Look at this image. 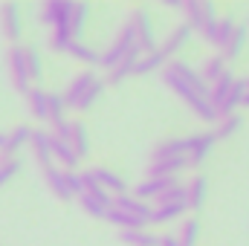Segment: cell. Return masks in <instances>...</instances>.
I'll return each mask as SVG.
<instances>
[{
	"label": "cell",
	"instance_id": "1",
	"mask_svg": "<svg viewBox=\"0 0 249 246\" xmlns=\"http://www.w3.org/2000/svg\"><path fill=\"white\" fill-rule=\"evenodd\" d=\"M124 23L130 26L133 41H136V50H139L142 55H148V53L157 50V32H154V20H151L148 9H133Z\"/></svg>",
	"mask_w": 249,
	"mask_h": 246
},
{
	"label": "cell",
	"instance_id": "2",
	"mask_svg": "<svg viewBox=\"0 0 249 246\" xmlns=\"http://www.w3.org/2000/svg\"><path fill=\"white\" fill-rule=\"evenodd\" d=\"M130 53H139L136 50V41H133V32H130V26L124 23L122 29L113 35V41L107 44V50L99 55V67H105V70H113L116 64H122ZM142 55V53H139Z\"/></svg>",
	"mask_w": 249,
	"mask_h": 246
},
{
	"label": "cell",
	"instance_id": "3",
	"mask_svg": "<svg viewBox=\"0 0 249 246\" xmlns=\"http://www.w3.org/2000/svg\"><path fill=\"white\" fill-rule=\"evenodd\" d=\"M214 142H217L214 130H200V133H191V136H186V159H188V168H200V165L209 159V154L214 151Z\"/></svg>",
	"mask_w": 249,
	"mask_h": 246
},
{
	"label": "cell",
	"instance_id": "4",
	"mask_svg": "<svg viewBox=\"0 0 249 246\" xmlns=\"http://www.w3.org/2000/svg\"><path fill=\"white\" fill-rule=\"evenodd\" d=\"M6 64H9V75H12V84L18 93H29L32 90V78H29V70H26V53L20 44L9 47V55H6Z\"/></svg>",
	"mask_w": 249,
	"mask_h": 246
},
{
	"label": "cell",
	"instance_id": "5",
	"mask_svg": "<svg viewBox=\"0 0 249 246\" xmlns=\"http://www.w3.org/2000/svg\"><path fill=\"white\" fill-rule=\"evenodd\" d=\"M110 209H116V211H122V214H127V217H133V220L142 223V226L151 223V211H154L151 203H142V200H136L133 194H119V197H113Z\"/></svg>",
	"mask_w": 249,
	"mask_h": 246
},
{
	"label": "cell",
	"instance_id": "6",
	"mask_svg": "<svg viewBox=\"0 0 249 246\" xmlns=\"http://www.w3.org/2000/svg\"><path fill=\"white\" fill-rule=\"evenodd\" d=\"M96 81H99V75H96L93 70H84V72H78V75H75V78L67 84V90L61 93V96H64V105L75 110V105L81 102V96H84V93H87V90H90Z\"/></svg>",
	"mask_w": 249,
	"mask_h": 246
},
{
	"label": "cell",
	"instance_id": "7",
	"mask_svg": "<svg viewBox=\"0 0 249 246\" xmlns=\"http://www.w3.org/2000/svg\"><path fill=\"white\" fill-rule=\"evenodd\" d=\"M191 35H194V32L188 29L186 23H177V26H174V29H171L168 35H165V41H162V44L157 47V50H160V55H162L165 61H174V55H177V53H180L183 47H188Z\"/></svg>",
	"mask_w": 249,
	"mask_h": 246
},
{
	"label": "cell",
	"instance_id": "8",
	"mask_svg": "<svg viewBox=\"0 0 249 246\" xmlns=\"http://www.w3.org/2000/svg\"><path fill=\"white\" fill-rule=\"evenodd\" d=\"M0 29H3V35H6L12 44L20 41L23 23H20V6H18V3H3V6H0Z\"/></svg>",
	"mask_w": 249,
	"mask_h": 246
},
{
	"label": "cell",
	"instance_id": "9",
	"mask_svg": "<svg viewBox=\"0 0 249 246\" xmlns=\"http://www.w3.org/2000/svg\"><path fill=\"white\" fill-rule=\"evenodd\" d=\"M70 12H72V3L50 0V3H44V6L38 9V18H41L44 26L55 29V26H61V23H70Z\"/></svg>",
	"mask_w": 249,
	"mask_h": 246
},
{
	"label": "cell",
	"instance_id": "10",
	"mask_svg": "<svg viewBox=\"0 0 249 246\" xmlns=\"http://www.w3.org/2000/svg\"><path fill=\"white\" fill-rule=\"evenodd\" d=\"M29 145H32V154H35L38 165L41 168H50L53 165V133L50 130H32Z\"/></svg>",
	"mask_w": 249,
	"mask_h": 246
},
{
	"label": "cell",
	"instance_id": "11",
	"mask_svg": "<svg viewBox=\"0 0 249 246\" xmlns=\"http://www.w3.org/2000/svg\"><path fill=\"white\" fill-rule=\"evenodd\" d=\"M206 194H209V180L203 174H194L186 183V209L200 211L206 206Z\"/></svg>",
	"mask_w": 249,
	"mask_h": 246
},
{
	"label": "cell",
	"instance_id": "12",
	"mask_svg": "<svg viewBox=\"0 0 249 246\" xmlns=\"http://www.w3.org/2000/svg\"><path fill=\"white\" fill-rule=\"evenodd\" d=\"M177 180H162V177H148L145 183H136L133 188V197L136 200H142V203H157V197L168 188V185H174Z\"/></svg>",
	"mask_w": 249,
	"mask_h": 246
},
{
	"label": "cell",
	"instance_id": "13",
	"mask_svg": "<svg viewBox=\"0 0 249 246\" xmlns=\"http://www.w3.org/2000/svg\"><path fill=\"white\" fill-rule=\"evenodd\" d=\"M188 168V159H162V162H151L148 168V177H162V180H180V174Z\"/></svg>",
	"mask_w": 249,
	"mask_h": 246
},
{
	"label": "cell",
	"instance_id": "14",
	"mask_svg": "<svg viewBox=\"0 0 249 246\" xmlns=\"http://www.w3.org/2000/svg\"><path fill=\"white\" fill-rule=\"evenodd\" d=\"M186 157V139L183 136H171L165 142H160L151 154V162H162V159H180Z\"/></svg>",
	"mask_w": 249,
	"mask_h": 246
},
{
	"label": "cell",
	"instance_id": "15",
	"mask_svg": "<svg viewBox=\"0 0 249 246\" xmlns=\"http://www.w3.org/2000/svg\"><path fill=\"white\" fill-rule=\"evenodd\" d=\"M93 171V177H96V183L102 185L110 197H119V194H127V183H124L122 177L116 174V171H110V168H90Z\"/></svg>",
	"mask_w": 249,
	"mask_h": 246
},
{
	"label": "cell",
	"instance_id": "16",
	"mask_svg": "<svg viewBox=\"0 0 249 246\" xmlns=\"http://www.w3.org/2000/svg\"><path fill=\"white\" fill-rule=\"evenodd\" d=\"M247 38H249V23H238L235 26V35H232V41L226 44V50L220 53L223 55V61H238L241 55H244V50H247Z\"/></svg>",
	"mask_w": 249,
	"mask_h": 246
},
{
	"label": "cell",
	"instance_id": "17",
	"mask_svg": "<svg viewBox=\"0 0 249 246\" xmlns=\"http://www.w3.org/2000/svg\"><path fill=\"white\" fill-rule=\"evenodd\" d=\"M26 105H29V113H32L38 122H50V99H47V90L32 87V90L26 93Z\"/></svg>",
	"mask_w": 249,
	"mask_h": 246
},
{
	"label": "cell",
	"instance_id": "18",
	"mask_svg": "<svg viewBox=\"0 0 249 246\" xmlns=\"http://www.w3.org/2000/svg\"><path fill=\"white\" fill-rule=\"evenodd\" d=\"M247 78H238L235 81V87L229 90V96H226V102L217 107V116H229V113H238V107H244V99H247Z\"/></svg>",
	"mask_w": 249,
	"mask_h": 246
},
{
	"label": "cell",
	"instance_id": "19",
	"mask_svg": "<svg viewBox=\"0 0 249 246\" xmlns=\"http://www.w3.org/2000/svg\"><path fill=\"white\" fill-rule=\"evenodd\" d=\"M197 70H200V75H203V81H206V84L212 87L214 81H220V78H223V75L229 72V64L223 61V55L217 53V55H212V58H206V61L200 64Z\"/></svg>",
	"mask_w": 249,
	"mask_h": 246
},
{
	"label": "cell",
	"instance_id": "20",
	"mask_svg": "<svg viewBox=\"0 0 249 246\" xmlns=\"http://www.w3.org/2000/svg\"><path fill=\"white\" fill-rule=\"evenodd\" d=\"M32 139V127L29 124H18L12 133H6V148H3V157H18V151L23 145H29Z\"/></svg>",
	"mask_w": 249,
	"mask_h": 246
},
{
	"label": "cell",
	"instance_id": "21",
	"mask_svg": "<svg viewBox=\"0 0 249 246\" xmlns=\"http://www.w3.org/2000/svg\"><path fill=\"white\" fill-rule=\"evenodd\" d=\"M53 162H61V171H75L78 157H75V151L70 148V142H61V139L53 136Z\"/></svg>",
	"mask_w": 249,
	"mask_h": 246
},
{
	"label": "cell",
	"instance_id": "22",
	"mask_svg": "<svg viewBox=\"0 0 249 246\" xmlns=\"http://www.w3.org/2000/svg\"><path fill=\"white\" fill-rule=\"evenodd\" d=\"M70 148L75 151V157H87L90 154V130L84 122H72V133H70Z\"/></svg>",
	"mask_w": 249,
	"mask_h": 246
},
{
	"label": "cell",
	"instance_id": "23",
	"mask_svg": "<svg viewBox=\"0 0 249 246\" xmlns=\"http://www.w3.org/2000/svg\"><path fill=\"white\" fill-rule=\"evenodd\" d=\"M136 61H139V53H130L122 64H116L113 70H107L105 84H122L124 78H130V75H133V70H136Z\"/></svg>",
	"mask_w": 249,
	"mask_h": 246
},
{
	"label": "cell",
	"instance_id": "24",
	"mask_svg": "<svg viewBox=\"0 0 249 246\" xmlns=\"http://www.w3.org/2000/svg\"><path fill=\"white\" fill-rule=\"evenodd\" d=\"M87 18H90V6H87V3H72V12H70V32H72V41H81L84 26H87Z\"/></svg>",
	"mask_w": 249,
	"mask_h": 246
},
{
	"label": "cell",
	"instance_id": "25",
	"mask_svg": "<svg viewBox=\"0 0 249 246\" xmlns=\"http://www.w3.org/2000/svg\"><path fill=\"white\" fill-rule=\"evenodd\" d=\"M235 81H238V78H235V75H232V70H229V72H226L220 81H214V84L209 87V102L214 105V110H217V107L226 102V96H229V90L235 87Z\"/></svg>",
	"mask_w": 249,
	"mask_h": 246
},
{
	"label": "cell",
	"instance_id": "26",
	"mask_svg": "<svg viewBox=\"0 0 249 246\" xmlns=\"http://www.w3.org/2000/svg\"><path fill=\"white\" fill-rule=\"evenodd\" d=\"M44 183L50 185V191H53L58 200H70V197H72V194L67 191V183H64V171L61 168H55V165L44 168Z\"/></svg>",
	"mask_w": 249,
	"mask_h": 246
},
{
	"label": "cell",
	"instance_id": "27",
	"mask_svg": "<svg viewBox=\"0 0 249 246\" xmlns=\"http://www.w3.org/2000/svg\"><path fill=\"white\" fill-rule=\"evenodd\" d=\"M165 64H168V61L160 55V50H154V53H148V55H139L133 75H151V72H162V70H165Z\"/></svg>",
	"mask_w": 249,
	"mask_h": 246
},
{
	"label": "cell",
	"instance_id": "28",
	"mask_svg": "<svg viewBox=\"0 0 249 246\" xmlns=\"http://www.w3.org/2000/svg\"><path fill=\"white\" fill-rule=\"evenodd\" d=\"M67 55H72L75 61L87 64V67H99V50H93L90 44H84V41H72L70 44V50H67Z\"/></svg>",
	"mask_w": 249,
	"mask_h": 246
},
{
	"label": "cell",
	"instance_id": "29",
	"mask_svg": "<svg viewBox=\"0 0 249 246\" xmlns=\"http://www.w3.org/2000/svg\"><path fill=\"white\" fill-rule=\"evenodd\" d=\"M122 241L127 246H160V235H154L151 229H124Z\"/></svg>",
	"mask_w": 249,
	"mask_h": 246
},
{
	"label": "cell",
	"instance_id": "30",
	"mask_svg": "<svg viewBox=\"0 0 249 246\" xmlns=\"http://www.w3.org/2000/svg\"><path fill=\"white\" fill-rule=\"evenodd\" d=\"M241 127H244L241 113H229V116H220V119L214 122V136H217V139H229V136H235Z\"/></svg>",
	"mask_w": 249,
	"mask_h": 246
},
{
	"label": "cell",
	"instance_id": "31",
	"mask_svg": "<svg viewBox=\"0 0 249 246\" xmlns=\"http://www.w3.org/2000/svg\"><path fill=\"white\" fill-rule=\"evenodd\" d=\"M154 206H186V185L180 183V180L174 185H168V188L157 197Z\"/></svg>",
	"mask_w": 249,
	"mask_h": 246
},
{
	"label": "cell",
	"instance_id": "32",
	"mask_svg": "<svg viewBox=\"0 0 249 246\" xmlns=\"http://www.w3.org/2000/svg\"><path fill=\"white\" fill-rule=\"evenodd\" d=\"M186 206H154L151 211V223H174L186 214Z\"/></svg>",
	"mask_w": 249,
	"mask_h": 246
},
{
	"label": "cell",
	"instance_id": "33",
	"mask_svg": "<svg viewBox=\"0 0 249 246\" xmlns=\"http://www.w3.org/2000/svg\"><path fill=\"white\" fill-rule=\"evenodd\" d=\"M177 241H180V246H197L200 244V220H197V217H186V220H183Z\"/></svg>",
	"mask_w": 249,
	"mask_h": 246
},
{
	"label": "cell",
	"instance_id": "34",
	"mask_svg": "<svg viewBox=\"0 0 249 246\" xmlns=\"http://www.w3.org/2000/svg\"><path fill=\"white\" fill-rule=\"evenodd\" d=\"M235 26H238V20L235 18H217V35H214V47L223 53L226 50V44L232 41V35H235Z\"/></svg>",
	"mask_w": 249,
	"mask_h": 246
},
{
	"label": "cell",
	"instance_id": "35",
	"mask_svg": "<svg viewBox=\"0 0 249 246\" xmlns=\"http://www.w3.org/2000/svg\"><path fill=\"white\" fill-rule=\"evenodd\" d=\"M23 53H26V70H29V78L35 81V78H41L44 75V61H41V50L38 47H23Z\"/></svg>",
	"mask_w": 249,
	"mask_h": 246
},
{
	"label": "cell",
	"instance_id": "36",
	"mask_svg": "<svg viewBox=\"0 0 249 246\" xmlns=\"http://www.w3.org/2000/svg\"><path fill=\"white\" fill-rule=\"evenodd\" d=\"M78 203H81V209H84L90 217H99V220H105V217H107V211H110V206H107V203L93 200V197H87V194H81V197H78Z\"/></svg>",
	"mask_w": 249,
	"mask_h": 246
},
{
	"label": "cell",
	"instance_id": "37",
	"mask_svg": "<svg viewBox=\"0 0 249 246\" xmlns=\"http://www.w3.org/2000/svg\"><path fill=\"white\" fill-rule=\"evenodd\" d=\"M105 87H107V84H105V81L99 78V81H96V84H93V87H90V90H87V93L81 96V102L75 105V110H81V113H84V110H90V107H93V105L99 102V96L105 93Z\"/></svg>",
	"mask_w": 249,
	"mask_h": 246
},
{
	"label": "cell",
	"instance_id": "38",
	"mask_svg": "<svg viewBox=\"0 0 249 246\" xmlns=\"http://www.w3.org/2000/svg\"><path fill=\"white\" fill-rule=\"evenodd\" d=\"M47 99H50V124H58L64 122L67 116V105H64V96L61 93H47Z\"/></svg>",
	"mask_w": 249,
	"mask_h": 246
},
{
	"label": "cell",
	"instance_id": "39",
	"mask_svg": "<svg viewBox=\"0 0 249 246\" xmlns=\"http://www.w3.org/2000/svg\"><path fill=\"white\" fill-rule=\"evenodd\" d=\"M18 171H20V159H18V157H3V159H0V188L9 183Z\"/></svg>",
	"mask_w": 249,
	"mask_h": 246
},
{
	"label": "cell",
	"instance_id": "40",
	"mask_svg": "<svg viewBox=\"0 0 249 246\" xmlns=\"http://www.w3.org/2000/svg\"><path fill=\"white\" fill-rule=\"evenodd\" d=\"M64 183H67V191L72 197H81L84 194V185H81V174L78 171H64Z\"/></svg>",
	"mask_w": 249,
	"mask_h": 246
},
{
	"label": "cell",
	"instance_id": "41",
	"mask_svg": "<svg viewBox=\"0 0 249 246\" xmlns=\"http://www.w3.org/2000/svg\"><path fill=\"white\" fill-rule=\"evenodd\" d=\"M160 246H180L177 235H160Z\"/></svg>",
	"mask_w": 249,
	"mask_h": 246
},
{
	"label": "cell",
	"instance_id": "42",
	"mask_svg": "<svg viewBox=\"0 0 249 246\" xmlns=\"http://www.w3.org/2000/svg\"><path fill=\"white\" fill-rule=\"evenodd\" d=\"M6 148V133H0V151Z\"/></svg>",
	"mask_w": 249,
	"mask_h": 246
},
{
	"label": "cell",
	"instance_id": "43",
	"mask_svg": "<svg viewBox=\"0 0 249 246\" xmlns=\"http://www.w3.org/2000/svg\"><path fill=\"white\" fill-rule=\"evenodd\" d=\"M247 87H249V78H247Z\"/></svg>",
	"mask_w": 249,
	"mask_h": 246
}]
</instances>
